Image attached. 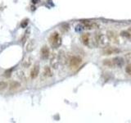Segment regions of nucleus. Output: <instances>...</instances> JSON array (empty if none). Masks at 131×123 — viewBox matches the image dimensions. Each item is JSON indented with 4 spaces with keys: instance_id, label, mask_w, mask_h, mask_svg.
<instances>
[{
    "instance_id": "obj_8",
    "label": "nucleus",
    "mask_w": 131,
    "mask_h": 123,
    "mask_svg": "<svg viewBox=\"0 0 131 123\" xmlns=\"http://www.w3.org/2000/svg\"><path fill=\"white\" fill-rule=\"evenodd\" d=\"M43 76L45 77H51L52 76V70L49 67H44V70H43Z\"/></svg>"
},
{
    "instance_id": "obj_2",
    "label": "nucleus",
    "mask_w": 131,
    "mask_h": 123,
    "mask_svg": "<svg viewBox=\"0 0 131 123\" xmlns=\"http://www.w3.org/2000/svg\"><path fill=\"white\" fill-rule=\"evenodd\" d=\"M81 63H82V59L80 57H77V56L71 57V59L69 61V63L71 67H77V66H79Z\"/></svg>"
},
{
    "instance_id": "obj_14",
    "label": "nucleus",
    "mask_w": 131,
    "mask_h": 123,
    "mask_svg": "<svg viewBox=\"0 0 131 123\" xmlns=\"http://www.w3.org/2000/svg\"><path fill=\"white\" fill-rule=\"evenodd\" d=\"M7 87V82H4V81L0 82V90L5 89Z\"/></svg>"
},
{
    "instance_id": "obj_1",
    "label": "nucleus",
    "mask_w": 131,
    "mask_h": 123,
    "mask_svg": "<svg viewBox=\"0 0 131 123\" xmlns=\"http://www.w3.org/2000/svg\"><path fill=\"white\" fill-rule=\"evenodd\" d=\"M49 42H50L52 48H57L61 44V38L58 33L54 32L49 37Z\"/></svg>"
},
{
    "instance_id": "obj_4",
    "label": "nucleus",
    "mask_w": 131,
    "mask_h": 123,
    "mask_svg": "<svg viewBox=\"0 0 131 123\" xmlns=\"http://www.w3.org/2000/svg\"><path fill=\"white\" fill-rule=\"evenodd\" d=\"M112 61L113 66H116V67H122V66L124 65V63H125L124 59H123L121 57H114Z\"/></svg>"
},
{
    "instance_id": "obj_5",
    "label": "nucleus",
    "mask_w": 131,
    "mask_h": 123,
    "mask_svg": "<svg viewBox=\"0 0 131 123\" xmlns=\"http://www.w3.org/2000/svg\"><path fill=\"white\" fill-rule=\"evenodd\" d=\"M39 65L36 64L31 69V71H30V77L32 78V79H35V78L39 76Z\"/></svg>"
},
{
    "instance_id": "obj_11",
    "label": "nucleus",
    "mask_w": 131,
    "mask_h": 123,
    "mask_svg": "<svg viewBox=\"0 0 131 123\" xmlns=\"http://www.w3.org/2000/svg\"><path fill=\"white\" fill-rule=\"evenodd\" d=\"M51 65L53 68H57V57L55 56H53L52 57V61H51Z\"/></svg>"
},
{
    "instance_id": "obj_13",
    "label": "nucleus",
    "mask_w": 131,
    "mask_h": 123,
    "mask_svg": "<svg viewBox=\"0 0 131 123\" xmlns=\"http://www.w3.org/2000/svg\"><path fill=\"white\" fill-rule=\"evenodd\" d=\"M118 52H119V50L115 49V48H108V49H106V50H105V53L106 54H112L113 53H118Z\"/></svg>"
},
{
    "instance_id": "obj_7",
    "label": "nucleus",
    "mask_w": 131,
    "mask_h": 123,
    "mask_svg": "<svg viewBox=\"0 0 131 123\" xmlns=\"http://www.w3.org/2000/svg\"><path fill=\"white\" fill-rule=\"evenodd\" d=\"M81 39H82V42H83V44L84 45H87V46H89V43H90V37H89V34H84V35H82Z\"/></svg>"
},
{
    "instance_id": "obj_3",
    "label": "nucleus",
    "mask_w": 131,
    "mask_h": 123,
    "mask_svg": "<svg viewBox=\"0 0 131 123\" xmlns=\"http://www.w3.org/2000/svg\"><path fill=\"white\" fill-rule=\"evenodd\" d=\"M40 56L42 57V59H48L49 57V56H50V51H49V48L47 46H44L41 48Z\"/></svg>"
},
{
    "instance_id": "obj_10",
    "label": "nucleus",
    "mask_w": 131,
    "mask_h": 123,
    "mask_svg": "<svg viewBox=\"0 0 131 123\" xmlns=\"http://www.w3.org/2000/svg\"><path fill=\"white\" fill-rule=\"evenodd\" d=\"M20 87V83H18L17 81H12L10 84V89H15Z\"/></svg>"
},
{
    "instance_id": "obj_6",
    "label": "nucleus",
    "mask_w": 131,
    "mask_h": 123,
    "mask_svg": "<svg viewBox=\"0 0 131 123\" xmlns=\"http://www.w3.org/2000/svg\"><path fill=\"white\" fill-rule=\"evenodd\" d=\"M95 41L98 45H104L105 44V37L102 34H97L95 36Z\"/></svg>"
},
{
    "instance_id": "obj_9",
    "label": "nucleus",
    "mask_w": 131,
    "mask_h": 123,
    "mask_svg": "<svg viewBox=\"0 0 131 123\" xmlns=\"http://www.w3.org/2000/svg\"><path fill=\"white\" fill-rule=\"evenodd\" d=\"M34 47H35V42L33 40H31L30 43L28 44L27 47H26V50L27 52H30L32 51L33 49H34Z\"/></svg>"
},
{
    "instance_id": "obj_12",
    "label": "nucleus",
    "mask_w": 131,
    "mask_h": 123,
    "mask_svg": "<svg viewBox=\"0 0 131 123\" xmlns=\"http://www.w3.org/2000/svg\"><path fill=\"white\" fill-rule=\"evenodd\" d=\"M121 35L122 37H125V38H131V33L129 31H121Z\"/></svg>"
},
{
    "instance_id": "obj_15",
    "label": "nucleus",
    "mask_w": 131,
    "mask_h": 123,
    "mask_svg": "<svg viewBox=\"0 0 131 123\" xmlns=\"http://www.w3.org/2000/svg\"><path fill=\"white\" fill-rule=\"evenodd\" d=\"M125 71L129 75H131V66H127L125 68Z\"/></svg>"
}]
</instances>
